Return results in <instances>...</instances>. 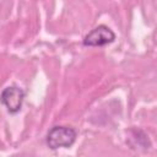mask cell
<instances>
[{
  "mask_svg": "<svg viewBox=\"0 0 157 157\" xmlns=\"http://www.w3.org/2000/svg\"><path fill=\"white\" fill-rule=\"evenodd\" d=\"M77 132L70 126H54L47 134V145L52 150L60 147H70L75 142Z\"/></svg>",
  "mask_w": 157,
  "mask_h": 157,
  "instance_id": "obj_1",
  "label": "cell"
},
{
  "mask_svg": "<svg viewBox=\"0 0 157 157\" xmlns=\"http://www.w3.org/2000/svg\"><path fill=\"white\" fill-rule=\"evenodd\" d=\"M25 96L26 93L22 88L17 86H9L2 90L0 94V102L5 105L10 114H17L22 108Z\"/></svg>",
  "mask_w": 157,
  "mask_h": 157,
  "instance_id": "obj_2",
  "label": "cell"
},
{
  "mask_svg": "<svg viewBox=\"0 0 157 157\" xmlns=\"http://www.w3.org/2000/svg\"><path fill=\"white\" fill-rule=\"evenodd\" d=\"M114 39H115V33L109 27L104 25H99L85 36L82 43L85 47H103L113 43Z\"/></svg>",
  "mask_w": 157,
  "mask_h": 157,
  "instance_id": "obj_3",
  "label": "cell"
}]
</instances>
